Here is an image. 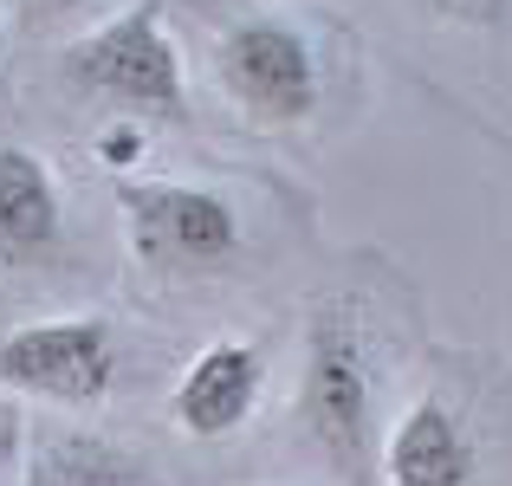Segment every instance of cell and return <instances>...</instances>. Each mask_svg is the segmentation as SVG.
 Instances as JSON below:
<instances>
[{
    "label": "cell",
    "mask_w": 512,
    "mask_h": 486,
    "mask_svg": "<svg viewBox=\"0 0 512 486\" xmlns=\"http://www.w3.org/2000/svg\"><path fill=\"white\" fill-rule=\"evenodd\" d=\"M65 78L111 98L117 111H137V117H182V104H188L182 52H175L156 0H137L117 20H104L98 33L78 39L65 52Z\"/></svg>",
    "instance_id": "cell-2"
},
{
    "label": "cell",
    "mask_w": 512,
    "mask_h": 486,
    "mask_svg": "<svg viewBox=\"0 0 512 486\" xmlns=\"http://www.w3.org/2000/svg\"><path fill=\"white\" fill-rule=\"evenodd\" d=\"M65 247V201L46 156L0 143V266H46Z\"/></svg>",
    "instance_id": "cell-8"
},
{
    "label": "cell",
    "mask_w": 512,
    "mask_h": 486,
    "mask_svg": "<svg viewBox=\"0 0 512 486\" xmlns=\"http://www.w3.org/2000/svg\"><path fill=\"white\" fill-rule=\"evenodd\" d=\"M137 156H143V130L137 124H111L98 137V162H104V169H137Z\"/></svg>",
    "instance_id": "cell-11"
},
{
    "label": "cell",
    "mask_w": 512,
    "mask_h": 486,
    "mask_svg": "<svg viewBox=\"0 0 512 486\" xmlns=\"http://www.w3.org/2000/svg\"><path fill=\"white\" fill-rule=\"evenodd\" d=\"M117 389V331L104 318H39L0 337V396L91 409Z\"/></svg>",
    "instance_id": "cell-4"
},
{
    "label": "cell",
    "mask_w": 512,
    "mask_h": 486,
    "mask_svg": "<svg viewBox=\"0 0 512 486\" xmlns=\"http://www.w3.org/2000/svg\"><path fill=\"white\" fill-rule=\"evenodd\" d=\"M26 467V409L20 396H0V486H13Z\"/></svg>",
    "instance_id": "cell-10"
},
{
    "label": "cell",
    "mask_w": 512,
    "mask_h": 486,
    "mask_svg": "<svg viewBox=\"0 0 512 486\" xmlns=\"http://www.w3.org/2000/svg\"><path fill=\"white\" fill-rule=\"evenodd\" d=\"M260 389H266L260 344H247V337H214V344H201L195 363L182 370V383H175V396H169V415H175L182 435L221 441V435H234V428L253 422Z\"/></svg>",
    "instance_id": "cell-6"
},
{
    "label": "cell",
    "mask_w": 512,
    "mask_h": 486,
    "mask_svg": "<svg viewBox=\"0 0 512 486\" xmlns=\"http://www.w3.org/2000/svg\"><path fill=\"white\" fill-rule=\"evenodd\" d=\"M20 486H163L137 448L91 428H46L26 441Z\"/></svg>",
    "instance_id": "cell-9"
},
{
    "label": "cell",
    "mask_w": 512,
    "mask_h": 486,
    "mask_svg": "<svg viewBox=\"0 0 512 486\" xmlns=\"http://www.w3.org/2000/svg\"><path fill=\"white\" fill-rule=\"evenodd\" d=\"M383 486H480V448L467 435L461 409L441 396H422L389 422L376 448Z\"/></svg>",
    "instance_id": "cell-7"
},
{
    "label": "cell",
    "mask_w": 512,
    "mask_h": 486,
    "mask_svg": "<svg viewBox=\"0 0 512 486\" xmlns=\"http://www.w3.org/2000/svg\"><path fill=\"white\" fill-rule=\"evenodd\" d=\"M221 85L253 124H273V130L305 124L325 104V72H318L312 39L292 20H273V13H253V20L227 26Z\"/></svg>",
    "instance_id": "cell-5"
},
{
    "label": "cell",
    "mask_w": 512,
    "mask_h": 486,
    "mask_svg": "<svg viewBox=\"0 0 512 486\" xmlns=\"http://www.w3.org/2000/svg\"><path fill=\"white\" fill-rule=\"evenodd\" d=\"M124 234L150 273L188 279V273H221L240 253V214L221 188L201 182H130L124 188Z\"/></svg>",
    "instance_id": "cell-3"
},
{
    "label": "cell",
    "mask_w": 512,
    "mask_h": 486,
    "mask_svg": "<svg viewBox=\"0 0 512 486\" xmlns=\"http://www.w3.org/2000/svg\"><path fill=\"white\" fill-rule=\"evenodd\" d=\"M299 428L344 480L376 467V363L350 299H318L299 357Z\"/></svg>",
    "instance_id": "cell-1"
},
{
    "label": "cell",
    "mask_w": 512,
    "mask_h": 486,
    "mask_svg": "<svg viewBox=\"0 0 512 486\" xmlns=\"http://www.w3.org/2000/svg\"><path fill=\"white\" fill-rule=\"evenodd\" d=\"M46 7H78V0H46Z\"/></svg>",
    "instance_id": "cell-12"
}]
</instances>
